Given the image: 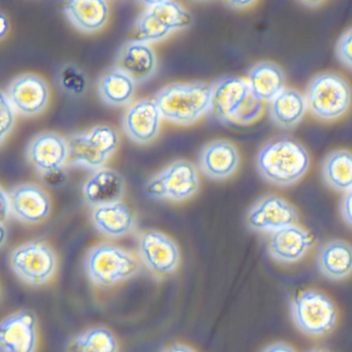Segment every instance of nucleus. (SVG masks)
Instances as JSON below:
<instances>
[{
  "label": "nucleus",
  "instance_id": "f257e3e1",
  "mask_svg": "<svg viewBox=\"0 0 352 352\" xmlns=\"http://www.w3.org/2000/svg\"><path fill=\"white\" fill-rule=\"evenodd\" d=\"M310 166V155L305 146L289 137L270 140L259 150L256 168L271 184L286 187L304 178Z\"/></svg>",
  "mask_w": 352,
  "mask_h": 352
},
{
  "label": "nucleus",
  "instance_id": "f03ea898",
  "mask_svg": "<svg viewBox=\"0 0 352 352\" xmlns=\"http://www.w3.org/2000/svg\"><path fill=\"white\" fill-rule=\"evenodd\" d=\"M212 92V85L204 82H176L162 88L153 100L162 118L190 125L211 111Z\"/></svg>",
  "mask_w": 352,
  "mask_h": 352
},
{
  "label": "nucleus",
  "instance_id": "7ed1b4c3",
  "mask_svg": "<svg viewBox=\"0 0 352 352\" xmlns=\"http://www.w3.org/2000/svg\"><path fill=\"white\" fill-rule=\"evenodd\" d=\"M211 111L226 124H251L263 114V102L251 91L247 80L226 76L212 85Z\"/></svg>",
  "mask_w": 352,
  "mask_h": 352
},
{
  "label": "nucleus",
  "instance_id": "20e7f679",
  "mask_svg": "<svg viewBox=\"0 0 352 352\" xmlns=\"http://www.w3.org/2000/svg\"><path fill=\"white\" fill-rule=\"evenodd\" d=\"M84 269L92 283L111 287L137 275L141 265L131 251L113 243L102 242L87 251Z\"/></svg>",
  "mask_w": 352,
  "mask_h": 352
},
{
  "label": "nucleus",
  "instance_id": "39448f33",
  "mask_svg": "<svg viewBox=\"0 0 352 352\" xmlns=\"http://www.w3.org/2000/svg\"><path fill=\"white\" fill-rule=\"evenodd\" d=\"M307 110L321 121L338 120L352 104V90L342 76L331 72L317 74L305 90Z\"/></svg>",
  "mask_w": 352,
  "mask_h": 352
},
{
  "label": "nucleus",
  "instance_id": "423d86ee",
  "mask_svg": "<svg viewBox=\"0 0 352 352\" xmlns=\"http://www.w3.org/2000/svg\"><path fill=\"white\" fill-rule=\"evenodd\" d=\"M67 141V164L94 172L104 168L110 156L120 145L118 131L104 124L75 133Z\"/></svg>",
  "mask_w": 352,
  "mask_h": 352
},
{
  "label": "nucleus",
  "instance_id": "0eeeda50",
  "mask_svg": "<svg viewBox=\"0 0 352 352\" xmlns=\"http://www.w3.org/2000/svg\"><path fill=\"white\" fill-rule=\"evenodd\" d=\"M8 263L24 283L42 286L54 276L57 256L50 245L42 240H34L12 249L8 255Z\"/></svg>",
  "mask_w": 352,
  "mask_h": 352
},
{
  "label": "nucleus",
  "instance_id": "6e6552de",
  "mask_svg": "<svg viewBox=\"0 0 352 352\" xmlns=\"http://www.w3.org/2000/svg\"><path fill=\"white\" fill-rule=\"evenodd\" d=\"M292 320L305 335L319 337L329 333L337 322L338 312L333 300L318 290L300 292L290 306Z\"/></svg>",
  "mask_w": 352,
  "mask_h": 352
},
{
  "label": "nucleus",
  "instance_id": "1a4fd4ad",
  "mask_svg": "<svg viewBox=\"0 0 352 352\" xmlns=\"http://www.w3.org/2000/svg\"><path fill=\"white\" fill-rule=\"evenodd\" d=\"M199 188V173L195 164L188 160H176L152 177L144 191L152 199L183 201L193 197Z\"/></svg>",
  "mask_w": 352,
  "mask_h": 352
},
{
  "label": "nucleus",
  "instance_id": "9d476101",
  "mask_svg": "<svg viewBox=\"0 0 352 352\" xmlns=\"http://www.w3.org/2000/svg\"><path fill=\"white\" fill-rule=\"evenodd\" d=\"M140 261L150 273L166 278L176 272L180 265V250L170 236L156 230L140 232L137 239Z\"/></svg>",
  "mask_w": 352,
  "mask_h": 352
},
{
  "label": "nucleus",
  "instance_id": "9b49d317",
  "mask_svg": "<svg viewBox=\"0 0 352 352\" xmlns=\"http://www.w3.org/2000/svg\"><path fill=\"white\" fill-rule=\"evenodd\" d=\"M5 94L15 113L25 117L41 114L50 98L46 81L30 73L14 78L6 88Z\"/></svg>",
  "mask_w": 352,
  "mask_h": 352
},
{
  "label": "nucleus",
  "instance_id": "f8f14e48",
  "mask_svg": "<svg viewBox=\"0 0 352 352\" xmlns=\"http://www.w3.org/2000/svg\"><path fill=\"white\" fill-rule=\"evenodd\" d=\"M298 220L296 210L285 199L276 195L261 197L253 204L246 215L249 230L270 234L294 226Z\"/></svg>",
  "mask_w": 352,
  "mask_h": 352
},
{
  "label": "nucleus",
  "instance_id": "ddd939ff",
  "mask_svg": "<svg viewBox=\"0 0 352 352\" xmlns=\"http://www.w3.org/2000/svg\"><path fill=\"white\" fill-rule=\"evenodd\" d=\"M38 317L28 309L16 311L0 321V352H36Z\"/></svg>",
  "mask_w": 352,
  "mask_h": 352
},
{
  "label": "nucleus",
  "instance_id": "4468645a",
  "mask_svg": "<svg viewBox=\"0 0 352 352\" xmlns=\"http://www.w3.org/2000/svg\"><path fill=\"white\" fill-rule=\"evenodd\" d=\"M143 5L142 15L146 24L160 41L166 40L173 32L192 25V15L177 1L152 0L145 1Z\"/></svg>",
  "mask_w": 352,
  "mask_h": 352
},
{
  "label": "nucleus",
  "instance_id": "2eb2a0df",
  "mask_svg": "<svg viewBox=\"0 0 352 352\" xmlns=\"http://www.w3.org/2000/svg\"><path fill=\"white\" fill-rule=\"evenodd\" d=\"M8 195L11 215L22 223H42L50 215V197L38 185L23 183L13 187Z\"/></svg>",
  "mask_w": 352,
  "mask_h": 352
},
{
  "label": "nucleus",
  "instance_id": "dca6fc26",
  "mask_svg": "<svg viewBox=\"0 0 352 352\" xmlns=\"http://www.w3.org/2000/svg\"><path fill=\"white\" fill-rule=\"evenodd\" d=\"M28 164L42 176L67 164V141L58 133L44 131L32 138L26 148Z\"/></svg>",
  "mask_w": 352,
  "mask_h": 352
},
{
  "label": "nucleus",
  "instance_id": "f3484780",
  "mask_svg": "<svg viewBox=\"0 0 352 352\" xmlns=\"http://www.w3.org/2000/svg\"><path fill=\"white\" fill-rule=\"evenodd\" d=\"M162 115L155 102L142 98L127 107L122 116L125 135L140 145L151 143L156 139L162 125Z\"/></svg>",
  "mask_w": 352,
  "mask_h": 352
},
{
  "label": "nucleus",
  "instance_id": "a211bd4d",
  "mask_svg": "<svg viewBox=\"0 0 352 352\" xmlns=\"http://www.w3.org/2000/svg\"><path fill=\"white\" fill-rule=\"evenodd\" d=\"M116 67L137 83H144L153 77L157 58L151 45L139 40L124 43L118 51Z\"/></svg>",
  "mask_w": 352,
  "mask_h": 352
},
{
  "label": "nucleus",
  "instance_id": "6ab92c4d",
  "mask_svg": "<svg viewBox=\"0 0 352 352\" xmlns=\"http://www.w3.org/2000/svg\"><path fill=\"white\" fill-rule=\"evenodd\" d=\"M312 236L300 226H290L270 234L267 251L278 263H292L300 261L312 246Z\"/></svg>",
  "mask_w": 352,
  "mask_h": 352
},
{
  "label": "nucleus",
  "instance_id": "aec40b11",
  "mask_svg": "<svg viewBox=\"0 0 352 352\" xmlns=\"http://www.w3.org/2000/svg\"><path fill=\"white\" fill-rule=\"evenodd\" d=\"M240 164V155L234 144L226 140H215L204 146L199 156L201 172L211 179L223 180L234 174Z\"/></svg>",
  "mask_w": 352,
  "mask_h": 352
},
{
  "label": "nucleus",
  "instance_id": "412c9836",
  "mask_svg": "<svg viewBox=\"0 0 352 352\" xmlns=\"http://www.w3.org/2000/svg\"><path fill=\"white\" fill-rule=\"evenodd\" d=\"M90 220L96 230L111 239L127 236L137 226L135 212L123 201L94 208Z\"/></svg>",
  "mask_w": 352,
  "mask_h": 352
},
{
  "label": "nucleus",
  "instance_id": "4be33fe9",
  "mask_svg": "<svg viewBox=\"0 0 352 352\" xmlns=\"http://www.w3.org/2000/svg\"><path fill=\"white\" fill-rule=\"evenodd\" d=\"M125 190L122 175L111 168L96 170L83 186L84 201L92 208L121 201Z\"/></svg>",
  "mask_w": 352,
  "mask_h": 352
},
{
  "label": "nucleus",
  "instance_id": "5701e85b",
  "mask_svg": "<svg viewBox=\"0 0 352 352\" xmlns=\"http://www.w3.org/2000/svg\"><path fill=\"white\" fill-rule=\"evenodd\" d=\"M65 15L80 32L94 34L106 26L110 7L104 0H74L65 6Z\"/></svg>",
  "mask_w": 352,
  "mask_h": 352
},
{
  "label": "nucleus",
  "instance_id": "b1692460",
  "mask_svg": "<svg viewBox=\"0 0 352 352\" xmlns=\"http://www.w3.org/2000/svg\"><path fill=\"white\" fill-rule=\"evenodd\" d=\"M317 267L331 280L347 278L352 273V246L343 240H329L319 248Z\"/></svg>",
  "mask_w": 352,
  "mask_h": 352
},
{
  "label": "nucleus",
  "instance_id": "393cba45",
  "mask_svg": "<svg viewBox=\"0 0 352 352\" xmlns=\"http://www.w3.org/2000/svg\"><path fill=\"white\" fill-rule=\"evenodd\" d=\"M247 82L259 100L271 102L285 89L286 79L279 65L263 61L249 71Z\"/></svg>",
  "mask_w": 352,
  "mask_h": 352
},
{
  "label": "nucleus",
  "instance_id": "a878e982",
  "mask_svg": "<svg viewBox=\"0 0 352 352\" xmlns=\"http://www.w3.org/2000/svg\"><path fill=\"white\" fill-rule=\"evenodd\" d=\"M307 112L304 94L294 88H285L269 106L272 121L281 129H292L304 119Z\"/></svg>",
  "mask_w": 352,
  "mask_h": 352
},
{
  "label": "nucleus",
  "instance_id": "bb28decb",
  "mask_svg": "<svg viewBox=\"0 0 352 352\" xmlns=\"http://www.w3.org/2000/svg\"><path fill=\"white\" fill-rule=\"evenodd\" d=\"M96 89L100 100L109 106H126L135 96V82L115 67L100 75Z\"/></svg>",
  "mask_w": 352,
  "mask_h": 352
},
{
  "label": "nucleus",
  "instance_id": "cd10ccee",
  "mask_svg": "<svg viewBox=\"0 0 352 352\" xmlns=\"http://www.w3.org/2000/svg\"><path fill=\"white\" fill-rule=\"evenodd\" d=\"M321 176L327 187L339 192L352 189V152L339 149L329 152L321 164Z\"/></svg>",
  "mask_w": 352,
  "mask_h": 352
},
{
  "label": "nucleus",
  "instance_id": "c85d7f7f",
  "mask_svg": "<svg viewBox=\"0 0 352 352\" xmlns=\"http://www.w3.org/2000/svg\"><path fill=\"white\" fill-rule=\"evenodd\" d=\"M65 352H119V343L108 327H94L71 338Z\"/></svg>",
  "mask_w": 352,
  "mask_h": 352
},
{
  "label": "nucleus",
  "instance_id": "c756f323",
  "mask_svg": "<svg viewBox=\"0 0 352 352\" xmlns=\"http://www.w3.org/2000/svg\"><path fill=\"white\" fill-rule=\"evenodd\" d=\"M56 84L63 94L79 98L87 91L88 78L78 65L65 63L57 72Z\"/></svg>",
  "mask_w": 352,
  "mask_h": 352
},
{
  "label": "nucleus",
  "instance_id": "7c9ffc66",
  "mask_svg": "<svg viewBox=\"0 0 352 352\" xmlns=\"http://www.w3.org/2000/svg\"><path fill=\"white\" fill-rule=\"evenodd\" d=\"M15 121V111L10 104L5 92L0 90V145L5 142L14 129Z\"/></svg>",
  "mask_w": 352,
  "mask_h": 352
},
{
  "label": "nucleus",
  "instance_id": "2f4dec72",
  "mask_svg": "<svg viewBox=\"0 0 352 352\" xmlns=\"http://www.w3.org/2000/svg\"><path fill=\"white\" fill-rule=\"evenodd\" d=\"M336 55L346 67L352 69V28L340 36L336 44Z\"/></svg>",
  "mask_w": 352,
  "mask_h": 352
},
{
  "label": "nucleus",
  "instance_id": "473e14b6",
  "mask_svg": "<svg viewBox=\"0 0 352 352\" xmlns=\"http://www.w3.org/2000/svg\"><path fill=\"white\" fill-rule=\"evenodd\" d=\"M340 211L345 223L352 228V189L344 193L340 204Z\"/></svg>",
  "mask_w": 352,
  "mask_h": 352
},
{
  "label": "nucleus",
  "instance_id": "72a5a7b5",
  "mask_svg": "<svg viewBox=\"0 0 352 352\" xmlns=\"http://www.w3.org/2000/svg\"><path fill=\"white\" fill-rule=\"evenodd\" d=\"M10 215H11V211H10L9 195L6 192L3 187L0 186V221L5 223Z\"/></svg>",
  "mask_w": 352,
  "mask_h": 352
},
{
  "label": "nucleus",
  "instance_id": "f704fd0d",
  "mask_svg": "<svg viewBox=\"0 0 352 352\" xmlns=\"http://www.w3.org/2000/svg\"><path fill=\"white\" fill-rule=\"evenodd\" d=\"M42 177L45 182L50 185V186H60L67 181V174H65L63 168Z\"/></svg>",
  "mask_w": 352,
  "mask_h": 352
},
{
  "label": "nucleus",
  "instance_id": "c9c22d12",
  "mask_svg": "<svg viewBox=\"0 0 352 352\" xmlns=\"http://www.w3.org/2000/svg\"><path fill=\"white\" fill-rule=\"evenodd\" d=\"M261 352H296L292 346L283 342L271 344L267 346Z\"/></svg>",
  "mask_w": 352,
  "mask_h": 352
},
{
  "label": "nucleus",
  "instance_id": "e433bc0d",
  "mask_svg": "<svg viewBox=\"0 0 352 352\" xmlns=\"http://www.w3.org/2000/svg\"><path fill=\"white\" fill-rule=\"evenodd\" d=\"M162 352H195L192 348L188 347V346L183 345L180 343H174L168 347L164 348Z\"/></svg>",
  "mask_w": 352,
  "mask_h": 352
},
{
  "label": "nucleus",
  "instance_id": "4c0bfd02",
  "mask_svg": "<svg viewBox=\"0 0 352 352\" xmlns=\"http://www.w3.org/2000/svg\"><path fill=\"white\" fill-rule=\"evenodd\" d=\"M10 30V22L7 16L0 13V40L6 38Z\"/></svg>",
  "mask_w": 352,
  "mask_h": 352
},
{
  "label": "nucleus",
  "instance_id": "58836bf2",
  "mask_svg": "<svg viewBox=\"0 0 352 352\" xmlns=\"http://www.w3.org/2000/svg\"><path fill=\"white\" fill-rule=\"evenodd\" d=\"M253 1H246V0H236V1H228L226 5L230 6L234 9H246L253 5Z\"/></svg>",
  "mask_w": 352,
  "mask_h": 352
},
{
  "label": "nucleus",
  "instance_id": "ea45409f",
  "mask_svg": "<svg viewBox=\"0 0 352 352\" xmlns=\"http://www.w3.org/2000/svg\"><path fill=\"white\" fill-rule=\"evenodd\" d=\"M8 228H6L5 223L0 221V248H3L5 246L6 243L8 241Z\"/></svg>",
  "mask_w": 352,
  "mask_h": 352
},
{
  "label": "nucleus",
  "instance_id": "a19ab883",
  "mask_svg": "<svg viewBox=\"0 0 352 352\" xmlns=\"http://www.w3.org/2000/svg\"><path fill=\"white\" fill-rule=\"evenodd\" d=\"M309 352H331L327 349H320V348H316V349L310 350Z\"/></svg>",
  "mask_w": 352,
  "mask_h": 352
}]
</instances>
